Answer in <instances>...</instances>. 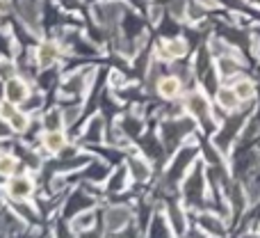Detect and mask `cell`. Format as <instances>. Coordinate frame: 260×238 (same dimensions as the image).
<instances>
[{
	"mask_svg": "<svg viewBox=\"0 0 260 238\" xmlns=\"http://www.w3.org/2000/svg\"><path fill=\"white\" fill-rule=\"evenodd\" d=\"M217 99H219V105L226 110H233L238 108V94H235V90H219L217 92Z\"/></svg>",
	"mask_w": 260,
	"mask_h": 238,
	"instance_id": "30bf717a",
	"label": "cell"
},
{
	"mask_svg": "<svg viewBox=\"0 0 260 238\" xmlns=\"http://www.w3.org/2000/svg\"><path fill=\"white\" fill-rule=\"evenodd\" d=\"M101 128H103V121L101 117H94L87 126V140H101Z\"/></svg>",
	"mask_w": 260,
	"mask_h": 238,
	"instance_id": "2e32d148",
	"label": "cell"
},
{
	"mask_svg": "<svg viewBox=\"0 0 260 238\" xmlns=\"http://www.w3.org/2000/svg\"><path fill=\"white\" fill-rule=\"evenodd\" d=\"M130 220V211L126 206H114V208H108L105 213V227L110 231H117L121 227H126V222Z\"/></svg>",
	"mask_w": 260,
	"mask_h": 238,
	"instance_id": "6da1fadb",
	"label": "cell"
},
{
	"mask_svg": "<svg viewBox=\"0 0 260 238\" xmlns=\"http://www.w3.org/2000/svg\"><path fill=\"white\" fill-rule=\"evenodd\" d=\"M78 113H80V110H78V108H73V110H67V115H64V121H67V124H71V121L78 117Z\"/></svg>",
	"mask_w": 260,
	"mask_h": 238,
	"instance_id": "cb8c5ba5",
	"label": "cell"
},
{
	"mask_svg": "<svg viewBox=\"0 0 260 238\" xmlns=\"http://www.w3.org/2000/svg\"><path fill=\"white\" fill-rule=\"evenodd\" d=\"M185 53H187V44L183 39L165 41V46H162V55L165 58H183Z\"/></svg>",
	"mask_w": 260,
	"mask_h": 238,
	"instance_id": "52a82bcc",
	"label": "cell"
},
{
	"mask_svg": "<svg viewBox=\"0 0 260 238\" xmlns=\"http://www.w3.org/2000/svg\"><path fill=\"white\" fill-rule=\"evenodd\" d=\"M219 71L224 73V76H231V73H235V71H238V64H235L233 60H226V58H221V60H219Z\"/></svg>",
	"mask_w": 260,
	"mask_h": 238,
	"instance_id": "ffe728a7",
	"label": "cell"
},
{
	"mask_svg": "<svg viewBox=\"0 0 260 238\" xmlns=\"http://www.w3.org/2000/svg\"><path fill=\"white\" fill-rule=\"evenodd\" d=\"M16 170V158L14 156H0V174L9 176Z\"/></svg>",
	"mask_w": 260,
	"mask_h": 238,
	"instance_id": "9a60e30c",
	"label": "cell"
},
{
	"mask_svg": "<svg viewBox=\"0 0 260 238\" xmlns=\"http://www.w3.org/2000/svg\"><path fill=\"white\" fill-rule=\"evenodd\" d=\"M174 14H176V16H180V14H183V0H174Z\"/></svg>",
	"mask_w": 260,
	"mask_h": 238,
	"instance_id": "d4e9b609",
	"label": "cell"
},
{
	"mask_svg": "<svg viewBox=\"0 0 260 238\" xmlns=\"http://www.w3.org/2000/svg\"><path fill=\"white\" fill-rule=\"evenodd\" d=\"M91 222H94V213H91V211H85V213H80V216L73 218L71 227H73L76 231H85V229H89V227H91Z\"/></svg>",
	"mask_w": 260,
	"mask_h": 238,
	"instance_id": "7c38bea8",
	"label": "cell"
},
{
	"mask_svg": "<svg viewBox=\"0 0 260 238\" xmlns=\"http://www.w3.org/2000/svg\"><path fill=\"white\" fill-rule=\"evenodd\" d=\"M169 216H171V222H174V229L178 231V234H183V229H185V220H183V216L178 213V208L174 206V208H171Z\"/></svg>",
	"mask_w": 260,
	"mask_h": 238,
	"instance_id": "d6986e66",
	"label": "cell"
},
{
	"mask_svg": "<svg viewBox=\"0 0 260 238\" xmlns=\"http://www.w3.org/2000/svg\"><path fill=\"white\" fill-rule=\"evenodd\" d=\"M201 225L206 227V229H210V231H217V234H221V229H219V222H215L212 218H201Z\"/></svg>",
	"mask_w": 260,
	"mask_h": 238,
	"instance_id": "7402d4cb",
	"label": "cell"
},
{
	"mask_svg": "<svg viewBox=\"0 0 260 238\" xmlns=\"http://www.w3.org/2000/svg\"><path fill=\"white\" fill-rule=\"evenodd\" d=\"M235 94H238V99H251L253 96V85L249 81H240L238 85H235Z\"/></svg>",
	"mask_w": 260,
	"mask_h": 238,
	"instance_id": "5bb4252c",
	"label": "cell"
},
{
	"mask_svg": "<svg viewBox=\"0 0 260 238\" xmlns=\"http://www.w3.org/2000/svg\"><path fill=\"white\" fill-rule=\"evenodd\" d=\"M151 18H153V21H157V18H160V7H153L151 9Z\"/></svg>",
	"mask_w": 260,
	"mask_h": 238,
	"instance_id": "484cf974",
	"label": "cell"
},
{
	"mask_svg": "<svg viewBox=\"0 0 260 238\" xmlns=\"http://www.w3.org/2000/svg\"><path fill=\"white\" fill-rule=\"evenodd\" d=\"M18 14H21V18L27 23V25L37 30V18H39V12H37V5L32 3V0H21V3H18Z\"/></svg>",
	"mask_w": 260,
	"mask_h": 238,
	"instance_id": "5b68a950",
	"label": "cell"
},
{
	"mask_svg": "<svg viewBox=\"0 0 260 238\" xmlns=\"http://www.w3.org/2000/svg\"><path fill=\"white\" fill-rule=\"evenodd\" d=\"M94 16H96V21H101L103 25H108V23L112 25V23L121 16V7H119V5H96Z\"/></svg>",
	"mask_w": 260,
	"mask_h": 238,
	"instance_id": "277c9868",
	"label": "cell"
},
{
	"mask_svg": "<svg viewBox=\"0 0 260 238\" xmlns=\"http://www.w3.org/2000/svg\"><path fill=\"white\" fill-rule=\"evenodd\" d=\"M130 170H133V176L137 181L148 179V165L146 163H142L139 158H133V161H130Z\"/></svg>",
	"mask_w": 260,
	"mask_h": 238,
	"instance_id": "4fadbf2b",
	"label": "cell"
},
{
	"mask_svg": "<svg viewBox=\"0 0 260 238\" xmlns=\"http://www.w3.org/2000/svg\"><path fill=\"white\" fill-rule=\"evenodd\" d=\"M57 58V46L50 44V41H46V44L39 46V50H37V60H39L41 67H48V64H53V60Z\"/></svg>",
	"mask_w": 260,
	"mask_h": 238,
	"instance_id": "ba28073f",
	"label": "cell"
},
{
	"mask_svg": "<svg viewBox=\"0 0 260 238\" xmlns=\"http://www.w3.org/2000/svg\"><path fill=\"white\" fill-rule=\"evenodd\" d=\"M44 144L48 151H59V149L64 147V135L59 133V130H48L44 138Z\"/></svg>",
	"mask_w": 260,
	"mask_h": 238,
	"instance_id": "8fae6325",
	"label": "cell"
},
{
	"mask_svg": "<svg viewBox=\"0 0 260 238\" xmlns=\"http://www.w3.org/2000/svg\"><path fill=\"white\" fill-rule=\"evenodd\" d=\"M14 113H16V110L12 108V103H3V105H0V115H3L5 119H9Z\"/></svg>",
	"mask_w": 260,
	"mask_h": 238,
	"instance_id": "603a6c76",
	"label": "cell"
},
{
	"mask_svg": "<svg viewBox=\"0 0 260 238\" xmlns=\"http://www.w3.org/2000/svg\"><path fill=\"white\" fill-rule=\"evenodd\" d=\"M7 9H9V3L7 0H0V12H7Z\"/></svg>",
	"mask_w": 260,
	"mask_h": 238,
	"instance_id": "4316f807",
	"label": "cell"
},
{
	"mask_svg": "<svg viewBox=\"0 0 260 238\" xmlns=\"http://www.w3.org/2000/svg\"><path fill=\"white\" fill-rule=\"evenodd\" d=\"M157 90H160V94L165 96V99H174V96L180 92V81L178 78H162Z\"/></svg>",
	"mask_w": 260,
	"mask_h": 238,
	"instance_id": "9c48e42d",
	"label": "cell"
},
{
	"mask_svg": "<svg viewBox=\"0 0 260 238\" xmlns=\"http://www.w3.org/2000/svg\"><path fill=\"white\" fill-rule=\"evenodd\" d=\"M82 87H85V81H82L80 76L69 78V83H67V90H69V92H80Z\"/></svg>",
	"mask_w": 260,
	"mask_h": 238,
	"instance_id": "44dd1931",
	"label": "cell"
},
{
	"mask_svg": "<svg viewBox=\"0 0 260 238\" xmlns=\"http://www.w3.org/2000/svg\"><path fill=\"white\" fill-rule=\"evenodd\" d=\"M62 115L57 113V110H53V113H48L46 115V119H44V124H46V128L48 130H59V126H62Z\"/></svg>",
	"mask_w": 260,
	"mask_h": 238,
	"instance_id": "e0dca14e",
	"label": "cell"
},
{
	"mask_svg": "<svg viewBox=\"0 0 260 238\" xmlns=\"http://www.w3.org/2000/svg\"><path fill=\"white\" fill-rule=\"evenodd\" d=\"M187 110L197 119H208V115H210V103H208V99L203 94L194 92V94L187 96Z\"/></svg>",
	"mask_w": 260,
	"mask_h": 238,
	"instance_id": "7a4b0ae2",
	"label": "cell"
},
{
	"mask_svg": "<svg viewBox=\"0 0 260 238\" xmlns=\"http://www.w3.org/2000/svg\"><path fill=\"white\" fill-rule=\"evenodd\" d=\"M32 193V181L25 179V176H16V179L9 183V195L16 199H23Z\"/></svg>",
	"mask_w": 260,
	"mask_h": 238,
	"instance_id": "8992f818",
	"label": "cell"
},
{
	"mask_svg": "<svg viewBox=\"0 0 260 238\" xmlns=\"http://www.w3.org/2000/svg\"><path fill=\"white\" fill-rule=\"evenodd\" d=\"M5 96H7L9 103H23L27 99V87L23 81L18 78H9L7 85H5Z\"/></svg>",
	"mask_w": 260,
	"mask_h": 238,
	"instance_id": "3957f363",
	"label": "cell"
},
{
	"mask_svg": "<svg viewBox=\"0 0 260 238\" xmlns=\"http://www.w3.org/2000/svg\"><path fill=\"white\" fill-rule=\"evenodd\" d=\"M9 124H12L14 130H18V133H23V130L27 128V117L23 113H14L12 117H9Z\"/></svg>",
	"mask_w": 260,
	"mask_h": 238,
	"instance_id": "ac0fdd59",
	"label": "cell"
}]
</instances>
